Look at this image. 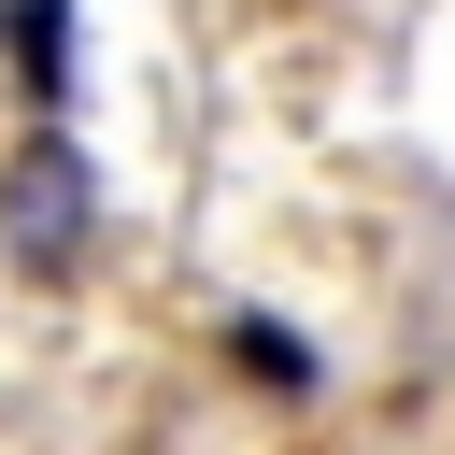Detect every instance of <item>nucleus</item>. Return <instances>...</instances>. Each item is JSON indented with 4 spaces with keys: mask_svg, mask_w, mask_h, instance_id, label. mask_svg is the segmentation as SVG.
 <instances>
[{
    "mask_svg": "<svg viewBox=\"0 0 455 455\" xmlns=\"http://www.w3.org/2000/svg\"><path fill=\"white\" fill-rule=\"evenodd\" d=\"M0 213H14V256H28V270H57V256H71V228H85V171H71L57 142H28V156H14V185H0Z\"/></svg>",
    "mask_w": 455,
    "mask_h": 455,
    "instance_id": "f257e3e1",
    "label": "nucleus"
},
{
    "mask_svg": "<svg viewBox=\"0 0 455 455\" xmlns=\"http://www.w3.org/2000/svg\"><path fill=\"white\" fill-rule=\"evenodd\" d=\"M228 355H242V384H270V398H313V341H299L284 313H228Z\"/></svg>",
    "mask_w": 455,
    "mask_h": 455,
    "instance_id": "f03ea898",
    "label": "nucleus"
}]
</instances>
